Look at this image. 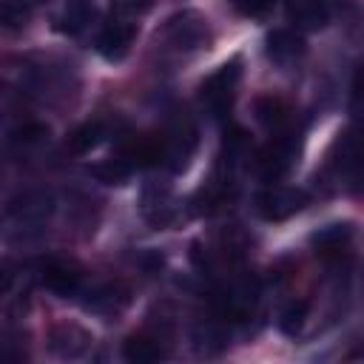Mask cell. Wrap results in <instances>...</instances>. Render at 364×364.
<instances>
[{
    "instance_id": "cell-8",
    "label": "cell",
    "mask_w": 364,
    "mask_h": 364,
    "mask_svg": "<svg viewBox=\"0 0 364 364\" xmlns=\"http://www.w3.org/2000/svg\"><path fill=\"white\" fill-rule=\"evenodd\" d=\"M293 159H296V145H293V139L279 136V139H273V142L259 154V171H262L267 179H276V176H282V173L293 165Z\"/></svg>"
},
{
    "instance_id": "cell-7",
    "label": "cell",
    "mask_w": 364,
    "mask_h": 364,
    "mask_svg": "<svg viewBox=\"0 0 364 364\" xmlns=\"http://www.w3.org/2000/svg\"><path fill=\"white\" fill-rule=\"evenodd\" d=\"M134 34H136L134 23L111 20V23L102 26V31L97 34V51H100L102 57H108V60H119V57L128 51Z\"/></svg>"
},
{
    "instance_id": "cell-23",
    "label": "cell",
    "mask_w": 364,
    "mask_h": 364,
    "mask_svg": "<svg viewBox=\"0 0 364 364\" xmlns=\"http://www.w3.org/2000/svg\"><path fill=\"white\" fill-rule=\"evenodd\" d=\"M43 136H46V128H43V125H26V128H20V131L14 134L17 142H40Z\"/></svg>"
},
{
    "instance_id": "cell-20",
    "label": "cell",
    "mask_w": 364,
    "mask_h": 364,
    "mask_svg": "<svg viewBox=\"0 0 364 364\" xmlns=\"http://www.w3.org/2000/svg\"><path fill=\"white\" fill-rule=\"evenodd\" d=\"M88 17H91V9L82 0H71L68 9H65V28L77 31V28H82L88 23Z\"/></svg>"
},
{
    "instance_id": "cell-22",
    "label": "cell",
    "mask_w": 364,
    "mask_h": 364,
    "mask_svg": "<svg viewBox=\"0 0 364 364\" xmlns=\"http://www.w3.org/2000/svg\"><path fill=\"white\" fill-rule=\"evenodd\" d=\"M17 282V267L9 259H0V296H6Z\"/></svg>"
},
{
    "instance_id": "cell-1",
    "label": "cell",
    "mask_w": 364,
    "mask_h": 364,
    "mask_svg": "<svg viewBox=\"0 0 364 364\" xmlns=\"http://www.w3.org/2000/svg\"><path fill=\"white\" fill-rule=\"evenodd\" d=\"M239 65H242L239 57H233L230 63L219 65V68L199 85V97H202V102H205L213 114H225V111L230 108L233 94H236V82H239V74H242Z\"/></svg>"
},
{
    "instance_id": "cell-5",
    "label": "cell",
    "mask_w": 364,
    "mask_h": 364,
    "mask_svg": "<svg viewBox=\"0 0 364 364\" xmlns=\"http://www.w3.org/2000/svg\"><path fill=\"white\" fill-rule=\"evenodd\" d=\"M264 54L276 65H293L304 57V37L293 28H276L264 37Z\"/></svg>"
},
{
    "instance_id": "cell-25",
    "label": "cell",
    "mask_w": 364,
    "mask_h": 364,
    "mask_svg": "<svg viewBox=\"0 0 364 364\" xmlns=\"http://www.w3.org/2000/svg\"><path fill=\"white\" fill-rule=\"evenodd\" d=\"M34 3H46V0H34Z\"/></svg>"
},
{
    "instance_id": "cell-2",
    "label": "cell",
    "mask_w": 364,
    "mask_h": 364,
    "mask_svg": "<svg viewBox=\"0 0 364 364\" xmlns=\"http://www.w3.org/2000/svg\"><path fill=\"white\" fill-rule=\"evenodd\" d=\"M54 213V193L51 191H26L20 196H14L9 202V222L20 230H28V228H40L48 216Z\"/></svg>"
},
{
    "instance_id": "cell-12",
    "label": "cell",
    "mask_w": 364,
    "mask_h": 364,
    "mask_svg": "<svg viewBox=\"0 0 364 364\" xmlns=\"http://www.w3.org/2000/svg\"><path fill=\"white\" fill-rule=\"evenodd\" d=\"M142 213H145V219H148L151 225H156V228L168 225V222L173 219V199H171V193H168L165 188H151V191H145V196H142Z\"/></svg>"
},
{
    "instance_id": "cell-4",
    "label": "cell",
    "mask_w": 364,
    "mask_h": 364,
    "mask_svg": "<svg viewBox=\"0 0 364 364\" xmlns=\"http://www.w3.org/2000/svg\"><path fill=\"white\" fill-rule=\"evenodd\" d=\"M91 333L80 324H57L48 333V350L60 358H80L91 350Z\"/></svg>"
},
{
    "instance_id": "cell-21",
    "label": "cell",
    "mask_w": 364,
    "mask_h": 364,
    "mask_svg": "<svg viewBox=\"0 0 364 364\" xmlns=\"http://www.w3.org/2000/svg\"><path fill=\"white\" fill-rule=\"evenodd\" d=\"M239 14L245 17H264L273 9V0H230Z\"/></svg>"
},
{
    "instance_id": "cell-16",
    "label": "cell",
    "mask_w": 364,
    "mask_h": 364,
    "mask_svg": "<svg viewBox=\"0 0 364 364\" xmlns=\"http://www.w3.org/2000/svg\"><path fill=\"white\" fill-rule=\"evenodd\" d=\"M131 171H134V165L125 162V159H105V162L91 168V176L105 182V185H119V182H125L131 176Z\"/></svg>"
},
{
    "instance_id": "cell-15",
    "label": "cell",
    "mask_w": 364,
    "mask_h": 364,
    "mask_svg": "<svg viewBox=\"0 0 364 364\" xmlns=\"http://www.w3.org/2000/svg\"><path fill=\"white\" fill-rule=\"evenodd\" d=\"M125 301H128V290H122L119 284H105L91 293L88 307L97 313H117L119 307H125Z\"/></svg>"
},
{
    "instance_id": "cell-24",
    "label": "cell",
    "mask_w": 364,
    "mask_h": 364,
    "mask_svg": "<svg viewBox=\"0 0 364 364\" xmlns=\"http://www.w3.org/2000/svg\"><path fill=\"white\" fill-rule=\"evenodd\" d=\"M117 3V9H122V11H131V14H136V11H145L148 6H151V0H114Z\"/></svg>"
},
{
    "instance_id": "cell-9",
    "label": "cell",
    "mask_w": 364,
    "mask_h": 364,
    "mask_svg": "<svg viewBox=\"0 0 364 364\" xmlns=\"http://www.w3.org/2000/svg\"><path fill=\"white\" fill-rule=\"evenodd\" d=\"M350 236H353V225L350 222H336V225H327V228L316 230L310 236V242H313L318 256H341Z\"/></svg>"
},
{
    "instance_id": "cell-18",
    "label": "cell",
    "mask_w": 364,
    "mask_h": 364,
    "mask_svg": "<svg viewBox=\"0 0 364 364\" xmlns=\"http://www.w3.org/2000/svg\"><path fill=\"white\" fill-rule=\"evenodd\" d=\"M304 318H307V301H304V299H296V301H290V304L282 310L279 327H282L287 336H296V333L304 327Z\"/></svg>"
},
{
    "instance_id": "cell-14",
    "label": "cell",
    "mask_w": 364,
    "mask_h": 364,
    "mask_svg": "<svg viewBox=\"0 0 364 364\" xmlns=\"http://www.w3.org/2000/svg\"><path fill=\"white\" fill-rule=\"evenodd\" d=\"M102 136H105V128H102L100 119L82 122L80 128L71 131V136H68V151L77 154V156H82V154H88L91 148H97V145L102 142Z\"/></svg>"
},
{
    "instance_id": "cell-19",
    "label": "cell",
    "mask_w": 364,
    "mask_h": 364,
    "mask_svg": "<svg viewBox=\"0 0 364 364\" xmlns=\"http://www.w3.org/2000/svg\"><path fill=\"white\" fill-rule=\"evenodd\" d=\"M26 20H28V9H26L23 3H17V0H6V3L0 6V28L17 31V28L26 26Z\"/></svg>"
},
{
    "instance_id": "cell-17",
    "label": "cell",
    "mask_w": 364,
    "mask_h": 364,
    "mask_svg": "<svg viewBox=\"0 0 364 364\" xmlns=\"http://www.w3.org/2000/svg\"><path fill=\"white\" fill-rule=\"evenodd\" d=\"M253 111H256V119L262 125H267V128L282 125L284 117H287V108H284V102L279 97H259L256 105H253Z\"/></svg>"
},
{
    "instance_id": "cell-6",
    "label": "cell",
    "mask_w": 364,
    "mask_h": 364,
    "mask_svg": "<svg viewBox=\"0 0 364 364\" xmlns=\"http://www.w3.org/2000/svg\"><path fill=\"white\" fill-rule=\"evenodd\" d=\"M165 34H168L171 43L179 46V48H196V46H202V40H205V23H202L199 14L182 11V14H173V17L165 23Z\"/></svg>"
},
{
    "instance_id": "cell-10",
    "label": "cell",
    "mask_w": 364,
    "mask_h": 364,
    "mask_svg": "<svg viewBox=\"0 0 364 364\" xmlns=\"http://www.w3.org/2000/svg\"><path fill=\"white\" fill-rule=\"evenodd\" d=\"M43 284H46L51 293L68 299V296H77V293H80L82 276H80L74 267L63 264V262H51V264H46V270H43Z\"/></svg>"
},
{
    "instance_id": "cell-13",
    "label": "cell",
    "mask_w": 364,
    "mask_h": 364,
    "mask_svg": "<svg viewBox=\"0 0 364 364\" xmlns=\"http://www.w3.org/2000/svg\"><path fill=\"white\" fill-rule=\"evenodd\" d=\"M287 14L304 28H321L327 23V3L324 0H287Z\"/></svg>"
},
{
    "instance_id": "cell-3",
    "label": "cell",
    "mask_w": 364,
    "mask_h": 364,
    "mask_svg": "<svg viewBox=\"0 0 364 364\" xmlns=\"http://www.w3.org/2000/svg\"><path fill=\"white\" fill-rule=\"evenodd\" d=\"M307 205V193L299 191V188H267L256 196V210L264 216V219H273V222H282L293 213H299L301 208Z\"/></svg>"
},
{
    "instance_id": "cell-11",
    "label": "cell",
    "mask_w": 364,
    "mask_h": 364,
    "mask_svg": "<svg viewBox=\"0 0 364 364\" xmlns=\"http://www.w3.org/2000/svg\"><path fill=\"white\" fill-rule=\"evenodd\" d=\"M122 358L131 364H154L165 358V347L151 336H128L122 344Z\"/></svg>"
}]
</instances>
